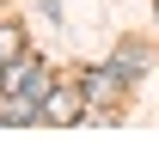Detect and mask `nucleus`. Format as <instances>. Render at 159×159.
<instances>
[{
    "label": "nucleus",
    "mask_w": 159,
    "mask_h": 159,
    "mask_svg": "<svg viewBox=\"0 0 159 159\" xmlns=\"http://www.w3.org/2000/svg\"><path fill=\"white\" fill-rule=\"evenodd\" d=\"M0 86H6V92H12V98H31L43 110V92H49V67H43V61H6V67H0Z\"/></svg>",
    "instance_id": "obj_1"
},
{
    "label": "nucleus",
    "mask_w": 159,
    "mask_h": 159,
    "mask_svg": "<svg viewBox=\"0 0 159 159\" xmlns=\"http://www.w3.org/2000/svg\"><path fill=\"white\" fill-rule=\"evenodd\" d=\"M37 116H43V122H61V129H67V122H80V86H49Z\"/></svg>",
    "instance_id": "obj_2"
},
{
    "label": "nucleus",
    "mask_w": 159,
    "mask_h": 159,
    "mask_svg": "<svg viewBox=\"0 0 159 159\" xmlns=\"http://www.w3.org/2000/svg\"><path fill=\"white\" fill-rule=\"evenodd\" d=\"M116 92H122V74H116V67H98V74H86V80H80V98H98V104H110Z\"/></svg>",
    "instance_id": "obj_3"
},
{
    "label": "nucleus",
    "mask_w": 159,
    "mask_h": 159,
    "mask_svg": "<svg viewBox=\"0 0 159 159\" xmlns=\"http://www.w3.org/2000/svg\"><path fill=\"white\" fill-rule=\"evenodd\" d=\"M19 55H25V31H19V25H0V67L19 61Z\"/></svg>",
    "instance_id": "obj_4"
},
{
    "label": "nucleus",
    "mask_w": 159,
    "mask_h": 159,
    "mask_svg": "<svg viewBox=\"0 0 159 159\" xmlns=\"http://www.w3.org/2000/svg\"><path fill=\"white\" fill-rule=\"evenodd\" d=\"M110 67H116L122 80H129V74H141V67H147V49H141V43H129V49H116V61H110Z\"/></svg>",
    "instance_id": "obj_5"
},
{
    "label": "nucleus",
    "mask_w": 159,
    "mask_h": 159,
    "mask_svg": "<svg viewBox=\"0 0 159 159\" xmlns=\"http://www.w3.org/2000/svg\"><path fill=\"white\" fill-rule=\"evenodd\" d=\"M0 122H37V104H31V98H12V104H0Z\"/></svg>",
    "instance_id": "obj_6"
}]
</instances>
